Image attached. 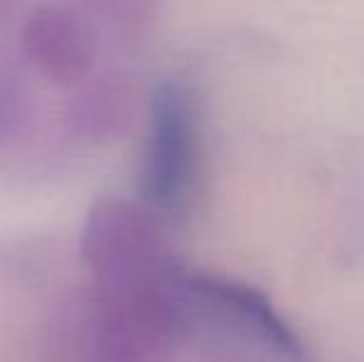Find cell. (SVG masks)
<instances>
[{
    "label": "cell",
    "instance_id": "cell-3",
    "mask_svg": "<svg viewBox=\"0 0 364 362\" xmlns=\"http://www.w3.org/2000/svg\"><path fill=\"white\" fill-rule=\"evenodd\" d=\"M20 43L35 70L58 85H77L95 70V28L68 5H38L30 10L20 30Z\"/></svg>",
    "mask_w": 364,
    "mask_h": 362
},
{
    "label": "cell",
    "instance_id": "cell-2",
    "mask_svg": "<svg viewBox=\"0 0 364 362\" xmlns=\"http://www.w3.org/2000/svg\"><path fill=\"white\" fill-rule=\"evenodd\" d=\"M181 288L193 305L211 313L233 333L260 345L273 358L283 362L302 360V345L295 330L260 290L216 275H191L183 280Z\"/></svg>",
    "mask_w": 364,
    "mask_h": 362
},
{
    "label": "cell",
    "instance_id": "cell-1",
    "mask_svg": "<svg viewBox=\"0 0 364 362\" xmlns=\"http://www.w3.org/2000/svg\"><path fill=\"white\" fill-rule=\"evenodd\" d=\"M201 171V127L191 90L164 80L151 95L139 188L144 203L178 216L191 203Z\"/></svg>",
    "mask_w": 364,
    "mask_h": 362
},
{
    "label": "cell",
    "instance_id": "cell-4",
    "mask_svg": "<svg viewBox=\"0 0 364 362\" xmlns=\"http://www.w3.org/2000/svg\"><path fill=\"white\" fill-rule=\"evenodd\" d=\"M95 5L109 23L129 25L141 18L146 0H95Z\"/></svg>",
    "mask_w": 364,
    "mask_h": 362
},
{
    "label": "cell",
    "instance_id": "cell-5",
    "mask_svg": "<svg viewBox=\"0 0 364 362\" xmlns=\"http://www.w3.org/2000/svg\"><path fill=\"white\" fill-rule=\"evenodd\" d=\"M8 110H10V90H8V85L0 80V122L5 119Z\"/></svg>",
    "mask_w": 364,
    "mask_h": 362
}]
</instances>
